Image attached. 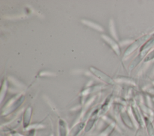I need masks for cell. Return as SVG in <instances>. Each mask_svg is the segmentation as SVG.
Segmentation results:
<instances>
[{
  "instance_id": "cell-1",
  "label": "cell",
  "mask_w": 154,
  "mask_h": 136,
  "mask_svg": "<svg viewBox=\"0 0 154 136\" xmlns=\"http://www.w3.org/2000/svg\"><path fill=\"white\" fill-rule=\"evenodd\" d=\"M144 122L146 126V128H147V131L148 132V135L149 136H154V126L152 123V122L150 121V120L145 117H144Z\"/></svg>"
},
{
  "instance_id": "cell-2",
  "label": "cell",
  "mask_w": 154,
  "mask_h": 136,
  "mask_svg": "<svg viewBox=\"0 0 154 136\" xmlns=\"http://www.w3.org/2000/svg\"><path fill=\"white\" fill-rule=\"evenodd\" d=\"M133 111L134 113V114L135 116V118L137 119V120L138 121V122L139 123V124L140 125H143V121L141 117V116L138 112V111L137 110V109L136 108H133Z\"/></svg>"
}]
</instances>
